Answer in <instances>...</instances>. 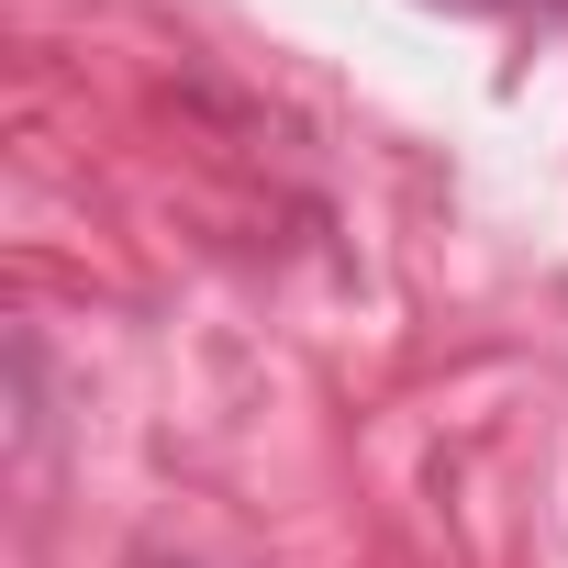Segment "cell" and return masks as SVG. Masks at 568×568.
I'll use <instances>...</instances> for the list:
<instances>
[]
</instances>
